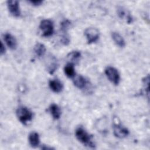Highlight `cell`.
Segmentation results:
<instances>
[{"instance_id": "obj_1", "label": "cell", "mask_w": 150, "mask_h": 150, "mask_svg": "<svg viewBox=\"0 0 150 150\" xmlns=\"http://www.w3.org/2000/svg\"><path fill=\"white\" fill-rule=\"evenodd\" d=\"M75 135L77 139L85 146L90 148L94 147L95 145L91 139V137L82 127H79L76 130Z\"/></svg>"}, {"instance_id": "obj_2", "label": "cell", "mask_w": 150, "mask_h": 150, "mask_svg": "<svg viewBox=\"0 0 150 150\" xmlns=\"http://www.w3.org/2000/svg\"><path fill=\"white\" fill-rule=\"evenodd\" d=\"M16 115L21 122L26 125L33 118L32 112L26 107L22 106L19 107L16 110Z\"/></svg>"}, {"instance_id": "obj_3", "label": "cell", "mask_w": 150, "mask_h": 150, "mask_svg": "<svg viewBox=\"0 0 150 150\" xmlns=\"http://www.w3.org/2000/svg\"><path fill=\"white\" fill-rule=\"evenodd\" d=\"M39 28L42 32V36L44 37H49L52 35L54 30L53 23L49 19L42 20L39 25Z\"/></svg>"}, {"instance_id": "obj_4", "label": "cell", "mask_w": 150, "mask_h": 150, "mask_svg": "<svg viewBox=\"0 0 150 150\" xmlns=\"http://www.w3.org/2000/svg\"><path fill=\"white\" fill-rule=\"evenodd\" d=\"M84 35L87 39V43L91 44L98 40L100 37V32L97 28L90 27L85 30Z\"/></svg>"}, {"instance_id": "obj_5", "label": "cell", "mask_w": 150, "mask_h": 150, "mask_svg": "<svg viewBox=\"0 0 150 150\" xmlns=\"http://www.w3.org/2000/svg\"><path fill=\"white\" fill-rule=\"evenodd\" d=\"M105 74L108 80L114 84L118 85L120 83V76L118 70L111 66H108L105 69Z\"/></svg>"}, {"instance_id": "obj_6", "label": "cell", "mask_w": 150, "mask_h": 150, "mask_svg": "<svg viewBox=\"0 0 150 150\" xmlns=\"http://www.w3.org/2000/svg\"><path fill=\"white\" fill-rule=\"evenodd\" d=\"M7 6L10 13L14 17H19L21 15V11L19 2L16 0L7 1Z\"/></svg>"}, {"instance_id": "obj_7", "label": "cell", "mask_w": 150, "mask_h": 150, "mask_svg": "<svg viewBox=\"0 0 150 150\" xmlns=\"http://www.w3.org/2000/svg\"><path fill=\"white\" fill-rule=\"evenodd\" d=\"M114 135L119 138H123L126 137L129 134V131L120 124L116 123L113 127Z\"/></svg>"}, {"instance_id": "obj_8", "label": "cell", "mask_w": 150, "mask_h": 150, "mask_svg": "<svg viewBox=\"0 0 150 150\" xmlns=\"http://www.w3.org/2000/svg\"><path fill=\"white\" fill-rule=\"evenodd\" d=\"M117 15L121 19L124 20L128 23H131L133 21V18L130 13L122 6H118L117 8Z\"/></svg>"}, {"instance_id": "obj_9", "label": "cell", "mask_w": 150, "mask_h": 150, "mask_svg": "<svg viewBox=\"0 0 150 150\" xmlns=\"http://www.w3.org/2000/svg\"><path fill=\"white\" fill-rule=\"evenodd\" d=\"M57 61L56 57L53 56H50L48 58L46 67L47 70L50 74H53L57 68Z\"/></svg>"}, {"instance_id": "obj_10", "label": "cell", "mask_w": 150, "mask_h": 150, "mask_svg": "<svg viewBox=\"0 0 150 150\" xmlns=\"http://www.w3.org/2000/svg\"><path fill=\"white\" fill-rule=\"evenodd\" d=\"M4 39L7 46L12 50L16 48L17 42L16 39L11 33H6L4 35Z\"/></svg>"}, {"instance_id": "obj_11", "label": "cell", "mask_w": 150, "mask_h": 150, "mask_svg": "<svg viewBox=\"0 0 150 150\" xmlns=\"http://www.w3.org/2000/svg\"><path fill=\"white\" fill-rule=\"evenodd\" d=\"M49 87L50 89L54 93H59L61 92L63 90V84L62 83L57 79L51 80L49 83Z\"/></svg>"}, {"instance_id": "obj_12", "label": "cell", "mask_w": 150, "mask_h": 150, "mask_svg": "<svg viewBox=\"0 0 150 150\" xmlns=\"http://www.w3.org/2000/svg\"><path fill=\"white\" fill-rule=\"evenodd\" d=\"M73 83L76 87H77L79 88L82 89L84 88L86 86V84L87 83V81L86 79L81 75H78L75 76L74 77L73 79Z\"/></svg>"}, {"instance_id": "obj_13", "label": "cell", "mask_w": 150, "mask_h": 150, "mask_svg": "<svg viewBox=\"0 0 150 150\" xmlns=\"http://www.w3.org/2000/svg\"><path fill=\"white\" fill-rule=\"evenodd\" d=\"M111 37L114 43L120 47H124L125 46V42L123 38L117 32H112Z\"/></svg>"}, {"instance_id": "obj_14", "label": "cell", "mask_w": 150, "mask_h": 150, "mask_svg": "<svg viewBox=\"0 0 150 150\" xmlns=\"http://www.w3.org/2000/svg\"><path fill=\"white\" fill-rule=\"evenodd\" d=\"M29 142L32 147H37L40 143L39 134L36 132H32L29 135Z\"/></svg>"}, {"instance_id": "obj_15", "label": "cell", "mask_w": 150, "mask_h": 150, "mask_svg": "<svg viewBox=\"0 0 150 150\" xmlns=\"http://www.w3.org/2000/svg\"><path fill=\"white\" fill-rule=\"evenodd\" d=\"M49 111L55 120H57L61 115V110L59 106L56 104H52L49 107Z\"/></svg>"}, {"instance_id": "obj_16", "label": "cell", "mask_w": 150, "mask_h": 150, "mask_svg": "<svg viewBox=\"0 0 150 150\" xmlns=\"http://www.w3.org/2000/svg\"><path fill=\"white\" fill-rule=\"evenodd\" d=\"M34 52L36 55L39 57H42L45 54L46 49L45 45L41 43H37L34 46Z\"/></svg>"}, {"instance_id": "obj_17", "label": "cell", "mask_w": 150, "mask_h": 150, "mask_svg": "<svg viewBox=\"0 0 150 150\" xmlns=\"http://www.w3.org/2000/svg\"><path fill=\"white\" fill-rule=\"evenodd\" d=\"M80 56L81 53L79 51H72L67 54V58L70 62V63L74 64L79 61Z\"/></svg>"}, {"instance_id": "obj_18", "label": "cell", "mask_w": 150, "mask_h": 150, "mask_svg": "<svg viewBox=\"0 0 150 150\" xmlns=\"http://www.w3.org/2000/svg\"><path fill=\"white\" fill-rule=\"evenodd\" d=\"M64 71L66 76H67L69 78L74 77L76 74L74 64L70 63L66 64V66H65L64 68Z\"/></svg>"}, {"instance_id": "obj_19", "label": "cell", "mask_w": 150, "mask_h": 150, "mask_svg": "<svg viewBox=\"0 0 150 150\" xmlns=\"http://www.w3.org/2000/svg\"><path fill=\"white\" fill-rule=\"evenodd\" d=\"M70 23H71L67 19L63 21L61 23V29H62V30L64 32H66L67 29H68V28L70 25Z\"/></svg>"}, {"instance_id": "obj_20", "label": "cell", "mask_w": 150, "mask_h": 150, "mask_svg": "<svg viewBox=\"0 0 150 150\" xmlns=\"http://www.w3.org/2000/svg\"><path fill=\"white\" fill-rule=\"evenodd\" d=\"M64 33L61 37L60 41H61L62 43L64 45H67L70 43V38H69V35L66 33H65V32H64Z\"/></svg>"}, {"instance_id": "obj_21", "label": "cell", "mask_w": 150, "mask_h": 150, "mask_svg": "<svg viewBox=\"0 0 150 150\" xmlns=\"http://www.w3.org/2000/svg\"><path fill=\"white\" fill-rule=\"evenodd\" d=\"M29 2L34 6H39L43 3V1L41 0H29Z\"/></svg>"}, {"instance_id": "obj_22", "label": "cell", "mask_w": 150, "mask_h": 150, "mask_svg": "<svg viewBox=\"0 0 150 150\" xmlns=\"http://www.w3.org/2000/svg\"><path fill=\"white\" fill-rule=\"evenodd\" d=\"M5 53V47L2 42L1 43V48H0V53L1 55L4 54Z\"/></svg>"}]
</instances>
